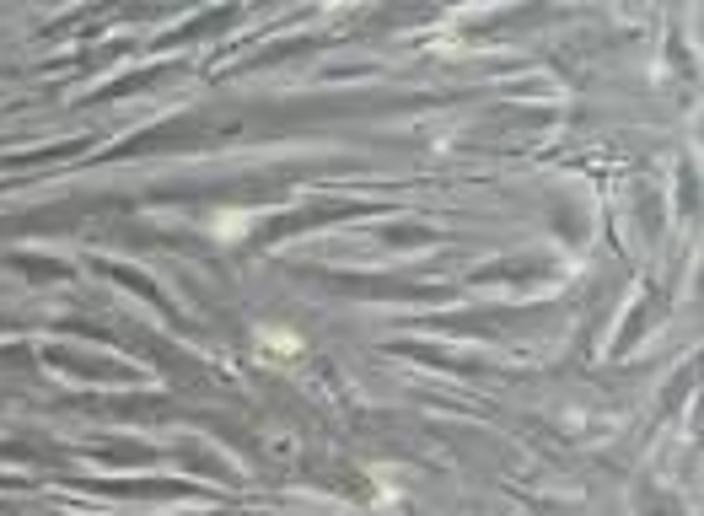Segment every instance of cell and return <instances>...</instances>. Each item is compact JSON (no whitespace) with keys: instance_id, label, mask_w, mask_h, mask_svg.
<instances>
[{"instance_id":"obj_1","label":"cell","mask_w":704,"mask_h":516,"mask_svg":"<svg viewBox=\"0 0 704 516\" xmlns=\"http://www.w3.org/2000/svg\"><path fill=\"white\" fill-rule=\"evenodd\" d=\"M253 339H258V350L275 355V361H301V350H307V344H301V334H291V328H275V323H264Z\"/></svg>"},{"instance_id":"obj_2","label":"cell","mask_w":704,"mask_h":516,"mask_svg":"<svg viewBox=\"0 0 704 516\" xmlns=\"http://www.w3.org/2000/svg\"><path fill=\"white\" fill-rule=\"evenodd\" d=\"M248 210H226V221H210V232L215 237H242V232H248Z\"/></svg>"}]
</instances>
